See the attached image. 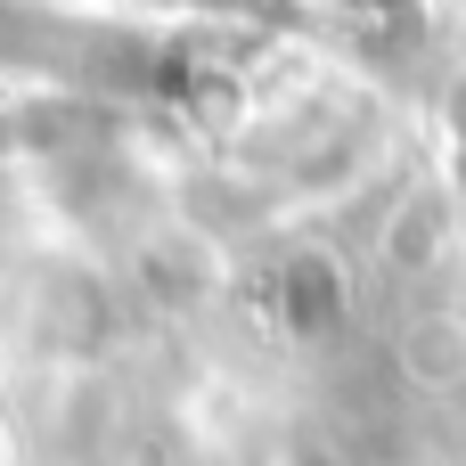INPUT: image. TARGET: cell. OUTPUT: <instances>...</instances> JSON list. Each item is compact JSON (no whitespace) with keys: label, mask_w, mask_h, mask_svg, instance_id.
Masks as SVG:
<instances>
[{"label":"cell","mask_w":466,"mask_h":466,"mask_svg":"<svg viewBox=\"0 0 466 466\" xmlns=\"http://www.w3.org/2000/svg\"><path fill=\"white\" fill-rule=\"evenodd\" d=\"M279 303H287V319H295L303 336H319V328H336V311H344V270H336L328 254H287Z\"/></svg>","instance_id":"obj_1"},{"label":"cell","mask_w":466,"mask_h":466,"mask_svg":"<svg viewBox=\"0 0 466 466\" xmlns=\"http://www.w3.org/2000/svg\"><path fill=\"white\" fill-rule=\"evenodd\" d=\"M451 197L442 188H418L410 205H401V221H393V238H385V270H426L442 246H451Z\"/></svg>","instance_id":"obj_2"},{"label":"cell","mask_w":466,"mask_h":466,"mask_svg":"<svg viewBox=\"0 0 466 466\" xmlns=\"http://www.w3.org/2000/svg\"><path fill=\"white\" fill-rule=\"evenodd\" d=\"M410 369H418L426 385H459V377H466V336L451 328V319L410 328Z\"/></svg>","instance_id":"obj_3"},{"label":"cell","mask_w":466,"mask_h":466,"mask_svg":"<svg viewBox=\"0 0 466 466\" xmlns=\"http://www.w3.org/2000/svg\"><path fill=\"white\" fill-rule=\"evenodd\" d=\"M442 123H451V147L466 164V74H451V90H442Z\"/></svg>","instance_id":"obj_4"},{"label":"cell","mask_w":466,"mask_h":466,"mask_svg":"<svg viewBox=\"0 0 466 466\" xmlns=\"http://www.w3.org/2000/svg\"><path fill=\"white\" fill-rule=\"evenodd\" d=\"M344 8H369V16H393V25H418V0H344Z\"/></svg>","instance_id":"obj_5"}]
</instances>
